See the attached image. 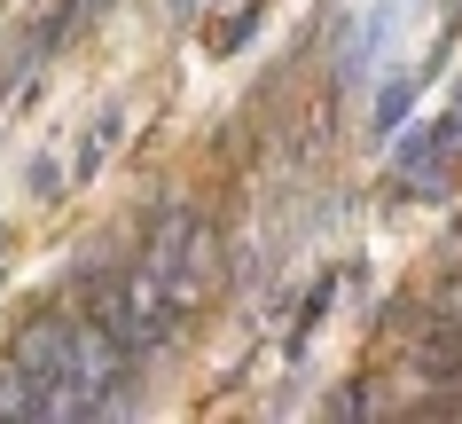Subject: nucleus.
Segmentation results:
<instances>
[{"mask_svg": "<svg viewBox=\"0 0 462 424\" xmlns=\"http://www.w3.org/2000/svg\"><path fill=\"white\" fill-rule=\"evenodd\" d=\"M0 275H8V221H0Z\"/></svg>", "mask_w": 462, "mask_h": 424, "instance_id": "6e6552de", "label": "nucleus"}, {"mask_svg": "<svg viewBox=\"0 0 462 424\" xmlns=\"http://www.w3.org/2000/svg\"><path fill=\"white\" fill-rule=\"evenodd\" d=\"M125 118H134V102H125V95H102V110L87 118V134H79V150H71V189H87V181L125 150Z\"/></svg>", "mask_w": 462, "mask_h": 424, "instance_id": "f03ea898", "label": "nucleus"}, {"mask_svg": "<svg viewBox=\"0 0 462 424\" xmlns=\"http://www.w3.org/2000/svg\"><path fill=\"white\" fill-rule=\"evenodd\" d=\"M392 385H384V370H361V377H337L329 393L314 400V417H329V424H368V417H392Z\"/></svg>", "mask_w": 462, "mask_h": 424, "instance_id": "20e7f679", "label": "nucleus"}, {"mask_svg": "<svg viewBox=\"0 0 462 424\" xmlns=\"http://www.w3.org/2000/svg\"><path fill=\"white\" fill-rule=\"evenodd\" d=\"M0 424H48V400L16 362H0Z\"/></svg>", "mask_w": 462, "mask_h": 424, "instance_id": "423d86ee", "label": "nucleus"}, {"mask_svg": "<svg viewBox=\"0 0 462 424\" xmlns=\"http://www.w3.org/2000/svg\"><path fill=\"white\" fill-rule=\"evenodd\" d=\"M267 16H274V0H236V8H212V24H204V55H244L259 32H267Z\"/></svg>", "mask_w": 462, "mask_h": 424, "instance_id": "39448f33", "label": "nucleus"}, {"mask_svg": "<svg viewBox=\"0 0 462 424\" xmlns=\"http://www.w3.org/2000/svg\"><path fill=\"white\" fill-rule=\"evenodd\" d=\"M455 157H462V150H455Z\"/></svg>", "mask_w": 462, "mask_h": 424, "instance_id": "1a4fd4ad", "label": "nucleus"}, {"mask_svg": "<svg viewBox=\"0 0 462 424\" xmlns=\"http://www.w3.org/2000/svg\"><path fill=\"white\" fill-rule=\"evenodd\" d=\"M24 189H32L40 212H55V204L71 197V165H63L55 150H32V157H24Z\"/></svg>", "mask_w": 462, "mask_h": 424, "instance_id": "0eeeda50", "label": "nucleus"}, {"mask_svg": "<svg viewBox=\"0 0 462 424\" xmlns=\"http://www.w3.org/2000/svg\"><path fill=\"white\" fill-rule=\"evenodd\" d=\"M423 102H431V95H423V79H415V71H384V79H368V110H361L368 142L384 150V142L415 118V110H423Z\"/></svg>", "mask_w": 462, "mask_h": 424, "instance_id": "f257e3e1", "label": "nucleus"}, {"mask_svg": "<svg viewBox=\"0 0 462 424\" xmlns=\"http://www.w3.org/2000/svg\"><path fill=\"white\" fill-rule=\"evenodd\" d=\"M345 268H353V259H337V268H321L314 283H306V299H298V315H291V338H282V362H291V370L314 353L321 323H329V306L345 299Z\"/></svg>", "mask_w": 462, "mask_h": 424, "instance_id": "7ed1b4c3", "label": "nucleus"}]
</instances>
